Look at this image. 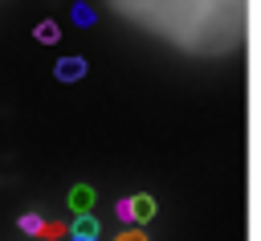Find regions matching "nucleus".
Returning <instances> with one entry per match:
<instances>
[{
  "label": "nucleus",
  "instance_id": "f03ea898",
  "mask_svg": "<svg viewBox=\"0 0 261 241\" xmlns=\"http://www.w3.org/2000/svg\"><path fill=\"white\" fill-rule=\"evenodd\" d=\"M65 204L73 208V216H77V212H94V204H98V192H94L90 184H77V188H69Z\"/></svg>",
  "mask_w": 261,
  "mask_h": 241
},
{
  "label": "nucleus",
  "instance_id": "423d86ee",
  "mask_svg": "<svg viewBox=\"0 0 261 241\" xmlns=\"http://www.w3.org/2000/svg\"><path fill=\"white\" fill-rule=\"evenodd\" d=\"M33 37H37L41 45H57V37H61V29H57V20H41V25L33 29Z\"/></svg>",
  "mask_w": 261,
  "mask_h": 241
},
{
  "label": "nucleus",
  "instance_id": "1a4fd4ad",
  "mask_svg": "<svg viewBox=\"0 0 261 241\" xmlns=\"http://www.w3.org/2000/svg\"><path fill=\"white\" fill-rule=\"evenodd\" d=\"M118 216H122V221H135V208H130V200H118Z\"/></svg>",
  "mask_w": 261,
  "mask_h": 241
},
{
  "label": "nucleus",
  "instance_id": "f257e3e1",
  "mask_svg": "<svg viewBox=\"0 0 261 241\" xmlns=\"http://www.w3.org/2000/svg\"><path fill=\"white\" fill-rule=\"evenodd\" d=\"M118 16L204 57H224L245 37V0H118Z\"/></svg>",
  "mask_w": 261,
  "mask_h": 241
},
{
  "label": "nucleus",
  "instance_id": "39448f33",
  "mask_svg": "<svg viewBox=\"0 0 261 241\" xmlns=\"http://www.w3.org/2000/svg\"><path fill=\"white\" fill-rule=\"evenodd\" d=\"M130 208H135V225H143V221H151V216H155V196L139 192V196H130Z\"/></svg>",
  "mask_w": 261,
  "mask_h": 241
},
{
  "label": "nucleus",
  "instance_id": "9d476101",
  "mask_svg": "<svg viewBox=\"0 0 261 241\" xmlns=\"http://www.w3.org/2000/svg\"><path fill=\"white\" fill-rule=\"evenodd\" d=\"M114 241H147V237H143V233H139V229H126V233H118V237H114Z\"/></svg>",
  "mask_w": 261,
  "mask_h": 241
},
{
  "label": "nucleus",
  "instance_id": "7ed1b4c3",
  "mask_svg": "<svg viewBox=\"0 0 261 241\" xmlns=\"http://www.w3.org/2000/svg\"><path fill=\"white\" fill-rule=\"evenodd\" d=\"M69 237H102V221L94 212H77L69 225Z\"/></svg>",
  "mask_w": 261,
  "mask_h": 241
},
{
  "label": "nucleus",
  "instance_id": "6e6552de",
  "mask_svg": "<svg viewBox=\"0 0 261 241\" xmlns=\"http://www.w3.org/2000/svg\"><path fill=\"white\" fill-rule=\"evenodd\" d=\"M73 16H77V20H82V25H90V20H94V12H90V8H86V4H77V8H73Z\"/></svg>",
  "mask_w": 261,
  "mask_h": 241
},
{
  "label": "nucleus",
  "instance_id": "0eeeda50",
  "mask_svg": "<svg viewBox=\"0 0 261 241\" xmlns=\"http://www.w3.org/2000/svg\"><path fill=\"white\" fill-rule=\"evenodd\" d=\"M20 229H24V233H45V221H41L37 212H24V216H20Z\"/></svg>",
  "mask_w": 261,
  "mask_h": 241
},
{
  "label": "nucleus",
  "instance_id": "9b49d317",
  "mask_svg": "<svg viewBox=\"0 0 261 241\" xmlns=\"http://www.w3.org/2000/svg\"><path fill=\"white\" fill-rule=\"evenodd\" d=\"M69 241H102V237H69Z\"/></svg>",
  "mask_w": 261,
  "mask_h": 241
},
{
  "label": "nucleus",
  "instance_id": "20e7f679",
  "mask_svg": "<svg viewBox=\"0 0 261 241\" xmlns=\"http://www.w3.org/2000/svg\"><path fill=\"white\" fill-rule=\"evenodd\" d=\"M53 74H57L61 82H77V78H86V57H61V61L53 65Z\"/></svg>",
  "mask_w": 261,
  "mask_h": 241
}]
</instances>
